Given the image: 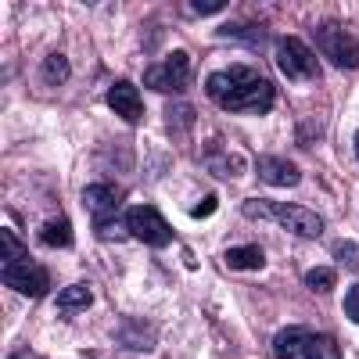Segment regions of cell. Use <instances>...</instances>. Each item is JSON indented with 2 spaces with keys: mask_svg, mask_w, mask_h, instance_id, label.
Here are the masks:
<instances>
[{
  "mask_svg": "<svg viewBox=\"0 0 359 359\" xmlns=\"http://www.w3.org/2000/svg\"><path fill=\"white\" fill-rule=\"evenodd\" d=\"M245 216H255V219H273L280 223L287 233L294 237H306V241H313V237L323 233V219L316 212H309V208L302 205H287V201H269V198H248L241 205Z\"/></svg>",
  "mask_w": 359,
  "mask_h": 359,
  "instance_id": "3957f363",
  "label": "cell"
},
{
  "mask_svg": "<svg viewBox=\"0 0 359 359\" xmlns=\"http://www.w3.org/2000/svg\"><path fill=\"white\" fill-rule=\"evenodd\" d=\"M259 180L269 187H294L298 180H302V172H298V165H291L287 158L266 155V158H259Z\"/></svg>",
  "mask_w": 359,
  "mask_h": 359,
  "instance_id": "30bf717a",
  "label": "cell"
},
{
  "mask_svg": "<svg viewBox=\"0 0 359 359\" xmlns=\"http://www.w3.org/2000/svg\"><path fill=\"white\" fill-rule=\"evenodd\" d=\"M144 86L158 90V94H184L191 86V57L187 50H172L162 65H151L144 72Z\"/></svg>",
  "mask_w": 359,
  "mask_h": 359,
  "instance_id": "5b68a950",
  "label": "cell"
},
{
  "mask_svg": "<svg viewBox=\"0 0 359 359\" xmlns=\"http://www.w3.org/2000/svg\"><path fill=\"white\" fill-rule=\"evenodd\" d=\"M223 40H245L248 47H262L266 43V29L262 25H226L219 29Z\"/></svg>",
  "mask_w": 359,
  "mask_h": 359,
  "instance_id": "9a60e30c",
  "label": "cell"
},
{
  "mask_svg": "<svg viewBox=\"0 0 359 359\" xmlns=\"http://www.w3.org/2000/svg\"><path fill=\"white\" fill-rule=\"evenodd\" d=\"M36 237H40V245H50V248H69V245H72V223H69L65 216H57V219L43 223V226L36 230Z\"/></svg>",
  "mask_w": 359,
  "mask_h": 359,
  "instance_id": "7c38bea8",
  "label": "cell"
},
{
  "mask_svg": "<svg viewBox=\"0 0 359 359\" xmlns=\"http://www.w3.org/2000/svg\"><path fill=\"white\" fill-rule=\"evenodd\" d=\"M355 155H359V137H355Z\"/></svg>",
  "mask_w": 359,
  "mask_h": 359,
  "instance_id": "cb8c5ba5",
  "label": "cell"
},
{
  "mask_svg": "<svg viewBox=\"0 0 359 359\" xmlns=\"http://www.w3.org/2000/svg\"><path fill=\"white\" fill-rule=\"evenodd\" d=\"M216 205H219V198H216V194H208V198H205V201H201V205L194 208V212H191V216H194V219H205V216H208V212H212V208H216Z\"/></svg>",
  "mask_w": 359,
  "mask_h": 359,
  "instance_id": "603a6c76",
  "label": "cell"
},
{
  "mask_svg": "<svg viewBox=\"0 0 359 359\" xmlns=\"http://www.w3.org/2000/svg\"><path fill=\"white\" fill-rule=\"evenodd\" d=\"M334 255H338L345 266L359 269V245H352V241H338V245H334Z\"/></svg>",
  "mask_w": 359,
  "mask_h": 359,
  "instance_id": "d6986e66",
  "label": "cell"
},
{
  "mask_svg": "<svg viewBox=\"0 0 359 359\" xmlns=\"http://www.w3.org/2000/svg\"><path fill=\"white\" fill-rule=\"evenodd\" d=\"M302 359H341V348H338V341L331 334H313Z\"/></svg>",
  "mask_w": 359,
  "mask_h": 359,
  "instance_id": "2e32d148",
  "label": "cell"
},
{
  "mask_svg": "<svg viewBox=\"0 0 359 359\" xmlns=\"http://www.w3.org/2000/svg\"><path fill=\"white\" fill-rule=\"evenodd\" d=\"M123 226H126L130 237H137V241L151 245V248H165V245H172V237H176V230L165 223V216L158 212V208H151V205H133L130 212L123 216Z\"/></svg>",
  "mask_w": 359,
  "mask_h": 359,
  "instance_id": "277c9868",
  "label": "cell"
},
{
  "mask_svg": "<svg viewBox=\"0 0 359 359\" xmlns=\"http://www.w3.org/2000/svg\"><path fill=\"white\" fill-rule=\"evenodd\" d=\"M194 15H212V11H223L226 4H223V0H191V4H187Z\"/></svg>",
  "mask_w": 359,
  "mask_h": 359,
  "instance_id": "44dd1931",
  "label": "cell"
},
{
  "mask_svg": "<svg viewBox=\"0 0 359 359\" xmlns=\"http://www.w3.org/2000/svg\"><path fill=\"white\" fill-rule=\"evenodd\" d=\"M90 302H94V291H90L86 284H72V287H65L62 294H57V309H62L65 316L90 309Z\"/></svg>",
  "mask_w": 359,
  "mask_h": 359,
  "instance_id": "5bb4252c",
  "label": "cell"
},
{
  "mask_svg": "<svg viewBox=\"0 0 359 359\" xmlns=\"http://www.w3.org/2000/svg\"><path fill=\"white\" fill-rule=\"evenodd\" d=\"M126 201V191L118 187V184H90L83 191V205H86V212H94L97 223L104 219H115V212L123 208Z\"/></svg>",
  "mask_w": 359,
  "mask_h": 359,
  "instance_id": "ba28073f",
  "label": "cell"
},
{
  "mask_svg": "<svg viewBox=\"0 0 359 359\" xmlns=\"http://www.w3.org/2000/svg\"><path fill=\"white\" fill-rule=\"evenodd\" d=\"M345 316H348L352 323H359V284H352L348 294H345Z\"/></svg>",
  "mask_w": 359,
  "mask_h": 359,
  "instance_id": "ffe728a7",
  "label": "cell"
},
{
  "mask_svg": "<svg viewBox=\"0 0 359 359\" xmlns=\"http://www.w3.org/2000/svg\"><path fill=\"white\" fill-rule=\"evenodd\" d=\"M0 269H4V284L11 291H22L29 298H43L50 291V273L29 259V252L8 226L0 230Z\"/></svg>",
  "mask_w": 359,
  "mask_h": 359,
  "instance_id": "7a4b0ae2",
  "label": "cell"
},
{
  "mask_svg": "<svg viewBox=\"0 0 359 359\" xmlns=\"http://www.w3.org/2000/svg\"><path fill=\"white\" fill-rule=\"evenodd\" d=\"M205 90H208V97H212L223 111H255V115H266L269 108L277 104L273 83L262 79L255 69H245V65L212 72L208 83H205Z\"/></svg>",
  "mask_w": 359,
  "mask_h": 359,
  "instance_id": "6da1fadb",
  "label": "cell"
},
{
  "mask_svg": "<svg viewBox=\"0 0 359 359\" xmlns=\"http://www.w3.org/2000/svg\"><path fill=\"white\" fill-rule=\"evenodd\" d=\"M169 118H172V130H180V123H191V118H194V111H191V108H184V104H172Z\"/></svg>",
  "mask_w": 359,
  "mask_h": 359,
  "instance_id": "7402d4cb",
  "label": "cell"
},
{
  "mask_svg": "<svg viewBox=\"0 0 359 359\" xmlns=\"http://www.w3.org/2000/svg\"><path fill=\"white\" fill-rule=\"evenodd\" d=\"M277 65L287 79H320V62L316 54L294 36L277 40Z\"/></svg>",
  "mask_w": 359,
  "mask_h": 359,
  "instance_id": "52a82bcc",
  "label": "cell"
},
{
  "mask_svg": "<svg viewBox=\"0 0 359 359\" xmlns=\"http://www.w3.org/2000/svg\"><path fill=\"white\" fill-rule=\"evenodd\" d=\"M334 284H338V273H334V269H327V266H316V269L306 273V287L309 291H331Z\"/></svg>",
  "mask_w": 359,
  "mask_h": 359,
  "instance_id": "ac0fdd59",
  "label": "cell"
},
{
  "mask_svg": "<svg viewBox=\"0 0 359 359\" xmlns=\"http://www.w3.org/2000/svg\"><path fill=\"white\" fill-rule=\"evenodd\" d=\"M226 266L230 269H262L266 255L259 245H237V248H226Z\"/></svg>",
  "mask_w": 359,
  "mask_h": 359,
  "instance_id": "4fadbf2b",
  "label": "cell"
},
{
  "mask_svg": "<svg viewBox=\"0 0 359 359\" xmlns=\"http://www.w3.org/2000/svg\"><path fill=\"white\" fill-rule=\"evenodd\" d=\"M43 79L50 83V86H62L65 79H69V62L62 54H50L47 62H43Z\"/></svg>",
  "mask_w": 359,
  "mask_h": 359,
  "instance_id": "e0dca14e",
  "label": "cell"
},
{
  "mask_svg": "<svg viewBox=\"0 0 359 359\" xmlns=\"http://www.w3.org/2000/svg\"><path fill=\"white\" fill-rule=\"evenodd\" d=\"M309 338H313V334L306 331V327H284V331L273 338V352H277V359H302Z\"/></svg>",
  "mask_w": 359,
  "mask_h": 359,
  "instance_id": "8fae6325",
  "label": "cell"
},
{
  "mask_svg": "<svg viewBox=\"0 0 359 359\" xmlns=\"http://www.w3.org/2000/svg\"><path fill=\"white\" fill-rule=\"evenodd\" d=\"M108 108H111L118 118H126V123H140V115H144L140 90H137L130 79H118V83L108 90Z\"/></svg>",
  "mask_w": 359,
  "mask_h": 359,
  "instance_id": "9c48e42d",
  "label": "cell"
},
{
  "mask_svg": "<svg viewBox=\"0 0 359 359\" xmlns=\"http://www.w3.org/2000/svg\"><path fill=\"white\" fill-rule=\"evenodd\" d=\"M316 40L323 47V54L331 57L341 69H359V40L348 33L341 22H323L316 29Z\"/></svg>",
  "mask_w": 359,
  "mask_h": 359,
  "instance_id": "8992f818",
  "label": "cell"
}]
</instances>
